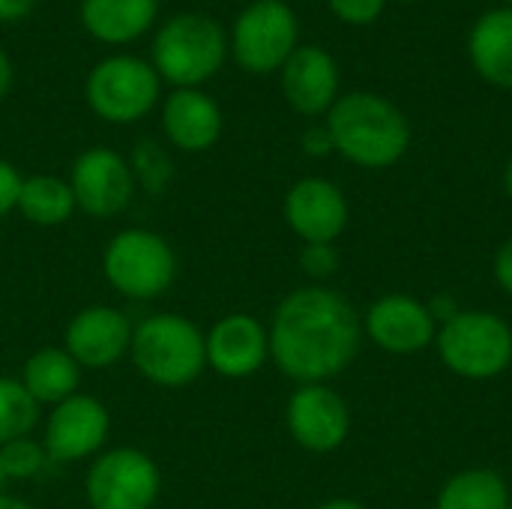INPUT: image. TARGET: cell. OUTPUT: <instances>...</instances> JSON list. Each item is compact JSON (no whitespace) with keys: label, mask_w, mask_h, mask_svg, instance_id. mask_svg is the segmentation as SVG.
I'll return each instance as SVG.
<instances>
[{"label":"cell","mask_w":512,"mask_h":509,"mask_svg":"<svg viewBox=\"0 0 512 509\" xmlns=\"http://www.w3.org/2000/svg\"><path fill=\"white\" fill-rule=\"evenodd\" d=\"M18 192H21V174L0 159V219L18 207Z\"/></svg>","instance_id":"28"},{"label":"cell","mask_w":512,"mask_h":509,"mask_svg":"<svg viewBox=\"0 0 512 509\" xmlns=\"http://www.w3.org/2000/svg\"><path fill=\"white\" fill-rule=\"evenodd\" d=\"M399 3H420V0H399Z\"/></svg>","instance_id":"38"},{"label":"cell","mask_w":512,"mask_h":509,"mask_svg":"<svg viewBox=\"0 0 512 509\" xmlns=\"http://www.w3.org/2000/svg\"><path fill=\"white\" fill-rule=\"evenodd\" d=\"M267 336L282 375L297 384H327L354 363L363 321L339 291L300 288L279 303Z\"/></svg>","instance_id":"1"},{"label":"cell","mask_w":512,"mask_h":509,"mask_svg":"<svg viewBox=\"0 0 512 509\" xmlns=\"http://www.w3.org/2000/svg\"><path fill=\"white\" fill-rule=\"evenodd\" d=\"M39 420V405L18 378H0V444L27 438Z\"/></svg>","instance_id":"24"},{"label":"cell","mask_w":512,"mask_h":509,"mask_svg":"<svg viewBox=\"0 0 512 509\" xmlns=\"http://www.w3.org/2000/svg\"><path fill=\"white\" fill-rule=\"evenodd\" d=\"M207 366L225 378H249L270 357V336L252 315H225L204 336Z\"/></svg>","instance_id":"16"},{"label":"cell","mask_w":512,"mask_h":509,"mask_svg":"<svg viewBox=\"0 0 512 509\" xmlns=\"http://www.w3.org/2000/svg\"><path fill=\"white\" fill-rule=\"evenodd\" d=\"M105 279L129 300H153L177 276V255L168 240L147 228H126L111 237L102 255Z\"/></svg>","instance_id":"6"},{"label":"cell","mask_w":512,"mask_h":509,"mask_svg":"<svg viewBox=\"0 0 512 509\" xmlns=\"http://www.w3.org/2000/svg\"><path fill=\"white\" fill-rule=\"evenodd\" d=\"M510 501V486L498 471L468 468L441 486L435 509H510Z\"/></svg>","instance_id":"22"},{"label":"cell","mask_w":512,"mask_h":509,"mask_svg":"<svg viewBox=\"0 0 512 509\" xmlns=\"http://www.w3.org/2000/svg\"><path fill=\"white\" fill-rule=\"evenodd\" d=\"M45 465H48L45 447L30 438H15L9 444H0V468L6 480H33L36 474H42Z\"/></svg>","instance_id":"25"},{"label":"cell","mask_w":512,"mask_h":509,"mask_svg":"<svg viewBox=\"0 0 512 509\" xmlns=\"http://www.w3.org/2000/svg\"><path fill=\"white\" fill-rule=\"evenodd\" d=\"M303 150L309 156H327V153H333V138H330L327 126H312L303 135Z\"/></svg>","instance_id":"30"},{"label":"cell","mask_w":512,"mask_h":509,"mask_svg":"<svg viewBox=\"0 0 512 509\" xmlns=\"http://www.w3.org/2000/svg\"><path fill=\"white\" fill-rule=\"evenodd\" d=\"M318 509H366L360 501H351V498H333L327 504H321Z\"/></svg>","instance_id":"34"},{"label":"cell","mask_w":512,"mask_h":509,"mask_svg":"<svg viewBox=\"0 0 512 509\" xmlns=\"http://www.w3.org/2000/svg\"><path fill=\"white\" fill-rule=\"evenodd\" d=\"M366 336L387 354H417L435 345L438 321L429 306L411 294H387L363 315Z\"/></svg>","instance_id":"12"},{"label":"cell","mask_w":512,"mask_h":509,"mask_svg":"<svg viewBox=\"0 0 512 509\" xmlns=\"http://www.w3.org/2000/svg\"><path fill=\"white\" fill-rule=\"evenodd\" d=\"M111 429V417L105 405L93 396L75 393L72 399L54 405L48 426H45V453L54 462H78L93 456Z\"/></svg>","instance_id":"13"},{"label":"cell","mask_w":512,"mask_h":509,"mask_svg":"<svg viewBox=\"0 0 512 509\" xmlns=\"http://www.w3.org/2000/svg\"><path fill=\"white\" fill-rule=\"evenodd\" d=\"M132 324L114 306H87L66 327V351L81 369H108L132 345Z\"/></svg>","instance_id":"15"},{"label":"cell","mask_w":512,"mask_h":509,"mask_svg":"<svg viewBox=\"0 0 512 509\" xmlns=\"http://www.w3.org/2000/svg\"><path fill=\"white\" fill-rule=\"evenodd\" d=\"M9 84H12V66H9V57L0 51V99L6 96Z\"/></svg>","instance_id":"33"},{"label":"cell","mask_w":512,"mask_h":509,"mask_svg":"<svg viewBox=\"0 0 512 509\" xmlns=\"http://www.w3.org/2000/svg\"><path fill=\"white\" fill-rule=\"evenodd\" d=\"M3 483H6V477H3V468H0V489H3Z\"/></svg>","instance_id":"37"},{"label":"cell","mask_w":512,"mask_h":509,"mask_svg":"<svg viewBox=\"0 0 512 509\" xmlns=\"http://www.w3.org/2000/svg\"><path fill=\"white\" fill-rule=\"evenodd\" d=\"M426 306H429V312H432V318H435L438 324H447L450 318H456V315L462 312L459 303H456L453 297H435V300H429Z\"/></svg>","instance_id":"31"},{"label":"cell","mask_w":512,"mask_h":509,"mask_svg":"<svg viewBox=\"0 0 512 509\" xmlns=\"http://www.w3.org/2000/svg\"><path fill=\"white\" fill-rule=\"evenodd\" d=\"M297 15L282 0H255L234 24L231 48L246 72L267 75L297 51Z\"/></svg>","instance_id":"8"},{"label":"cell","mask_w":512,"mask_h":509,"mask_svg":"<svg viewBox=\"0 0 512 509\" xmlns=\"http://www.w3.org/2000/svg\"><path fill=\"white\" fill-rule=\"evenodd\" d=\"M435 348L441 363L468 381H489L512 366V327L492 312L462 309L438 327Z\"/></svg>","instance_id":"4"},{"label":"cell","mask_w":512,"mask_h":509,"mask_svg":"<svg viewBox=\"0 0 512 509\" xmlns=\"http://www.w3.org/2000/svg\"><path fill=\"white\" fill-rule=\"evenodd\" d=\"M468 57L483 81L512 90V9L483 12L468 33Z\"/></svg>","instance_id":"19"},{"label":"cell","mask_w":512,"mask_h":509,"mask_svg":"<svg viewBox=\"0 0 512 509\" xmlns=\"http://www.w3.org/2000/svg\"><path fill=\"white\" fill-rule=\"evenodd\" d=\"M288 432L309 453H333L348 441V402L327 384H300L288 399Z\"/></svg>","instance_id":"10"},{"label":"cell","mask_w":512,"mask_h":509,"mask_svg":"<svg viewBox=\"0 0 512 509\" xmlns=\"http://www.w3.org/2000/svg\"><path fill=\"white\" fill-rule=\"evenodd\" d=\"M15 210H21V216L39 228H57L72 216L75 195L66 180H60L54 174H33V177L21 180Z\"/></svg>","instance_id":"23"},{"label":"cell","mask_w":512,"mask_h":509,"mask_svg":"<svg viewBox=\"0 0 512 509\" xmlns=\"http://www.w3.org/2000/svg\"><path fill=\"white\" fill-rule=\"evenodd\" d=\"M300 267L315 279H327L339 270V252L333 243H303Z\"/></svg>","instance_id":"26"},{"label":"cell","mask_w":512,"mask_h":509,"mask_svg":"<svg viewBox=\"0 0 512 509\" xmlns=\"http://www.w3.org/2000/svg\"><path fill=\"white\" fill-rule=\"evenodd\" d=\"M135 369L156 387H186L207 366L204 333L183 315H150L132 330Z\"/></svg>","instance_id":"3"},{"label":"cell","mask_w":512,"mask_h":509,"mask_svg":"<svg viewBox=\"0 0 512 509\" xmlns=\"http://www.w3.org/2000/svg\"><path fill=\"white\" fill-rule=\"evenodd\" d=\"M225 60L222 27L201 12L174 15L153 39V69L180 87H198L219 72Z\"/></svg>","instance_id":"5"},{"label":"cell","mask_w":512,"mask_h":509,"mask_svg":"<svg viewBox=\"0 0 512 509\" xmlns=\"http://www.w3.org/2000/svg\"><path fill=\"white\" fill-rule=\"evenodd\" d=\"M156 9V0H84L81 21L90 36L108 45H123L138 39L153 24Z\"/></svg>","instance_id":"20"},{"label":"cell","mask_w":512,"mask_h":509,"mask_svg":"<svg viewBox=\"0 0 512 509\" xmlns=\"http://www.w3.org/2000/svg\"><path fill=\"white\" fill-rule=\"evenodd\" d=\"M495 282L504 288V294H510L512 297V237L498 249V255H495Z\"/></svg>","instance_id":"29"},{"label":"cell","mask_w":512,"mask_h":509,"mask_svg":"<svg viewBox=\"0 0 512 509\" xmlns=\"http://www.w3.org/2000/svg\"><path fill=\"white\" fill-rule=\"evenodd\" d=\"M162 126L174 147L186 153H201L219 141L222 111L207 93L195 87H180L168 96L162 108Z\"/></svg>","instance_id":"18"},{"label":"cell","mask_w":512,"mask_h":509,"mask_svg":"<svg viewBox=\"0 0 512 509\" xmlns=\"http://www.w3.org/2000/svg\"><path fill=\"white\" fill-rule=\"evenodd\" d=\"M162 477L156 462L135 450L120 447L93 462L87 471V504L93 509H150L159 498Z\"/></svg>","instance_id":"9"},{"label":"cell","mask_w":512,"mask_h":509,"mask_svg":"<svg viewBox=\"0 0 512 509\" xmlns=\"http://www.w3.org/2000/svg\"><path fill=\"white\" fill-rule=\"evenodd\" d=\"M504 3H507V6H510V9H512V0H504Z\"/></svg>","instance_id":"39"},{"label":"cell","mask_w":512,"mask_h":509,"mask_svg":"<svg viewBox=\"0 0 512 509\" xmlns=\"http://www.w3.org/2000/svg\"><path fill=\"white\" fill-rule=\"evenodd\" d=\"M87 105L108 123H135L159 99V75L150 63L120 54L87 75Z\"/></svg>","instance_id":"7"},{"label":"cell","mask_w":512,"mask_h":509,"mask_svg":"<svg viewBox=\"0 0 512 509\" xmlns=\"http://www.w3.org/2000/svg\"><path fill=\"white\" fill-rule=\"evenodd\" d=\"M81 366L66 348H42L24 363L21 384L36 405H60L78 393Z\"/></svg>","instance_id":"21"},{"label":"cell","mask_w":512,"mask_h":509,"mask_svg":"<svg viewBox=\"0 0 512 509\" xmlns=\"http://www.w3.org/2000/svg\"><path fill=\"white\" fill-rule=\"evenodd\" d=\"M510 509H512V501H510Z\"/></svg>","instance_id":"40"},{"label":"cell","mask_w":512,"mask_h":509,"mask_svg":"<svg viewBox=\"0 0 512 509\" xmlns=\"http://www.w3.org/2000/svg\"><path fill=\"white\" fill-rule=\"evenodd\" d=\"M324 126L333 138V153L369 171L396 165L411 147V123L402 108L369 90L339 96Z\"/></svg>","instance_id":"2"},{"label":"cell","mask_w":512,"mask_h":509,"mask_svg":"<svg viewBox=\"0 0 512 509\" xmlns=\"http://www.w3.org/2000/svg\"><path fill=\"white\" fill-rule=\"evenodd\" d=\"M333 15L345 24H354V27H366L372 21L381 18L387 0H327Z\"/></svg>","instance_id":"27"},{"label":"cell","mask_w":512,"mask_h":509,"mask_svg":"<svg viewBox=\"0 0 512 509\" xmlns=\"http://www.w3.org/2000/svg\"><path fill=\"white\" fill-rule=\"evenodd\" d=\"M36 0H0V21H21L24 15H30Z\"/></svg>","instance_id":"32"},{"label":"cell","mask_w":512,"mask_h":509,"mask_svg":"<svg viewBox=\"0 0 512 509\" xmlns=\"http://www.w3.org/2000/svg\"><path fill=\"white\" fill-rule=\"evenodd\" d=\"M279 72L288 105L306 117L327 114L339 99V66L333 54L318 45H297Z\"/></svg>","instance_id":"17"},{"label":"cell","mask_w":512,"mask_h":509,"mask_svg":"<svg viewBox=\"0 0 512 509\" xmlns=\"http://www.w3.org/2000/svg\"><path fill=\"white\" fill-rule=\"evenodd\" d=\"M0 509H33L30 504H24V501H18V498H12V495H3L0 492Z\"/></svg>","instance_id":"35"},{"label":"cell","mask_w":512,"mask_h":509,"mask_svg":"<svg viewBox=\"0 0 512 509\" xmlns=\"http://www.w3.org/2000/svg\"><path fill=\"white\" fill-rule=\"evenodd\" d=\"M69 186L75 195V207H81L87 216L111 219L132 201L135 177L117 150L90 147L75 159Z\"/></svg>","instance_id":"11"},{"label":"cell","mask_w":512,"mask_h":509,"mask_svg":"<svg viewBox=\"0 0 512 509\" xmlns=\"http://www.w3.org/2000/svg\"><path fill=\"white\" fill-rule=\"evenodd\" d=\"M285 222L303 243H336L348 228V201L324 177H303L285 195Z\"/></svg>","instance_id":"14"},{"label":"cell","mask_w":512,"mask_h":509,"mask_svg":"<svg viewBox=\"0 0 512 509\" xmlns=\"http://www.w3.org/2000/svg\"><path fill=\"white\" fill-rule=\"evenodd\" d=\"M504 189H507V195H510L512 201V156L510 162H507V171H504Z\"/></svg>","instance_id":"36"}]
</instances>
